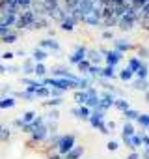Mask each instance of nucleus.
Returning a JSON list of instances; mask_svg holds the SVG:
<instances>
[{
    "mask_svg": "<svg viewBox=\"0 0 149 159\" xmlns=\"http://www.w3.org/2000/svg\"><path fill=\"white\" fill-rule=\"evenodd\" d=\"M142 124H143V125H149V118H147V116H142Z\"/></svg>",
    "mask_w": 149,
    "mask_h": 159,
    "instance_id": "1",
    "label": "nucleus"
}]
</instances>
